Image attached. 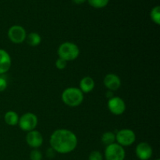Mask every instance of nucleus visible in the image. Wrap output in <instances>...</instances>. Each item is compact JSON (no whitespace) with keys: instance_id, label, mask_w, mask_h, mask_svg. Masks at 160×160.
Instances as JSON below:
<instances>
[{"instance_id":"nucleus-2","label":"nucleus","mask_w":160,"mask_h":160,"mask_svg":"<svg viewBox=\"0 0 160 160\" xmlns=\"http://www.w3.org/2000/svg\"><path fill=\"white\" fill-rule=\"evenodd\" d=\"M62 100L64 104L70 107H77L82 103L84 93L78 88H67L62 92Z\"/></svg>"},{"instance_id":"nucleus-13","label":"nucleus","mask_w":160,"mask_h":160,"mask_svg":"<svg viewBox=\"0 0 160 160\" xmlns=\"http://www.w3.org/2000/svg\"><path fill=\"white\" fill-rule=\"evenodd\" d=\"M95 88V81L90 77H84L80 81V90L83 93H89Z\"/></svg>"},{"instance_id":"nucleus-10","label":"nucleus","mask_w":160,"mask_h":160,"mask_svg":"<svg viewBox=\"0 0 160 160\" xmlns=\"http://www.w3.org/2000/svg\"><path fill=\"white\" fill-rule=\"evenodd\" d=\"M27 144L33 148H38L43 144V137L39 131L33 130L28 132L26 136Z\"/></svg>"},{"instance_id":"nucleus-4","label":"nucleus","mask_w":160,"mask_h":160,"mask_svg":"<svg viewBox=\"0 0 160 160\" xmlns=\"http://www.w3.org/2000/svg\"><path fill=\"white\" fill-rule=\"evenodd\" d=\"M126 152L121 145L117 143L107 145L105 150L106 160H124Z\"/></svg>"},{"instance_id":"nucleus-24","label":"nucleus","mask_w":160,"mask_h":160,"mask_svg":"<svg viewBox=\"0 0 160 160\" xmlns=\"http://www.w3.org/2000/svg\"><path fill=\"white\" fill-rule=\"evenodd\" d=\"M72 1L74 3H76V4H82V3H84L86 0H72Z\"/></svg>"},{"instance_id":"nucleus-8","label":"nucleus","mask_w":160,"mask_h":160,"mask_svg":"<svg viewBox=\"0 0 160 160\" xmlns=\"http://www.w3.org/2000/svg\"><path fill=\"white\" fill-rule=\"evenodd\" d=\"M108 109L114 115H121L126 110V104L123 98L118 96H113L108 100Z\"/></svg>"},{"instance_id":"nucleus-9","label":"nucleus","mask_w":160,"mask_h":160,"mask_svg":"<svg viewBox=\"0 0 160 160\" xmlns=\"http://www.w3.org/2000/svg\"><path fill=\"white\" fill-rule=\"evenodd\" d=\"M135 153L140 160H148L152 156V148L147 142H141L136 147Z\"/></svg>"},{"instance_id":"nucleus-22","label":"nucleus","mask_w":160,"mask_h":160,"mask_svg":"<svg viewBox=\"0 0 160 160\" xmlns=\"http://www.w3.org/2000/svg\"><path fill=\"white\" fill-rule=\"evenodd\" d=\"M8 86V83L6 80L2 77H0V92H4Z\"/></svg>"},{"instance_id":"nucleus-20","label":"nucleus","mask_w":160,"mask_h":160,"mask_svg":"<svg viewBox=\"0 0 160 160\" xmlns=\"http://www.w3.org/2000/svg\"><path fill=\"white\" fill-rule=\"evenodd\" d=\"M88 160H103V156L100 152L93 151L89 155Z\"/></svg>"},{"instance_id":"nucleus-23","label":"nucleus","mask_w":160,"mask_h":160,"mask_svg":"<svg viewBox=\"0 0 160 160\" xmlns=\"http://www.w3.org/2000/svg\"><path fill=\"white\" fill-rule=\"evenodd\" d=\"M106 97L108 98V99L112 98V97H113V93H112V92H111V91H108V92H106Z\"/></svg>"},{"instance_id":"nucleus-21","label":"nucleus","mask_w":160,"mask_h":160,"mask_svg":"<svg viewBox=\"0 0 160 160\" xmlns=\"http://www.w3.org/2000/svg\"><path fill=\"white\" fill-rule=\"evenodd\" d=\"M67 61L61 59V58H59L56 62V67H57V69H59V70H64V69L67 67Z\"/></svg>"},{"instance_id":"nucleus-3","label":"nucleus","mask_w":160,"mask_h":160,"mask_svg":"<svg viewBox=\"0 0 160 160\" xmlns=\"http://www.w3.org/2000/svg\"><path fill=\"white\" fill-rule=\"evenodd\" d=\"M59 58L64 59L67 62L76 59L80 55L79 47L73 42H66L61 44L58 48Z\"/></svg>"},{"instance_id":"nucleus-1","label":"nucleus","mask_w":160,"mask_h":160,"mask_svg":"<svg viewBox=\"0 0 160 160\" xmlns=\"http://www.w3.org/2000/svg\"><path fill=\"white\" fill-rule=\"evenodd\" d=\"M78 138L73 131L67 129L56 130L50 137V145L56 152L67 154L78 146Z\"/></svg>"},{"instance_id":"nucleus-14","label":"nucleus","mask_w":160,"mask_h":160,"mask_svg":"<svg viewBox=\"0 0 160 160\" xmlns=\"http://www.w3.org/2000/svg\"><path fill=\"white\" fill-rule=\"evenodd\" d=\"M19 118L20 117H19L18 114L12 110L8 111L4 115L5 122L9 126H16L17 124H18Z\"/></svg>"},{"instance_id":"nucleus-12","label":"nucleus","mask_w":160,"mask_h":160,"mask_svg":"<svg viewBox=\"0 0 160 160\" xmlns=\"http://www.w3.org/2000/svg\"><path fill=\"white\" fill-rule=\"evenodd\" d=\"M12 64L10 56L6 50L0 48V74L9 71Z\"/></svg>"},{"instance_id":"nucleus-25","label":"nucleus","mask_w":160,"mask_h":160,"mask_svg":"<svg viewBox=\"0 0 160 160\" xmlns=\"http://www.w3.org/2000/svg\"><path fill=\"white\" fill-rule=\"evenodd\" d=\"M156 160H160V159H156Z\"/></svg>"},{"instance_id":"nucleus-6","label":"nucleus","mask_w":160,"mask_h":160,"mask_svg":"<svg viewBox=\"0 0 160 160\" xmlns=\"http://www.w3.org/2000/svg\"><path fill=\"white\" fill-rule=\"evenodd\" d=\"M136 140V134L131 129L120 130L116 134V141L117 144L122 147L130 146L134 143Z\"/></svg>"},{"instance_id":"nucleus-16","label":"nucleus","mask_w":160,"mask_h":160,"mask_svg":"<svg viewBox=\"0 0 160 160\" xmlns=\"http://www.w3.org/2000/svg\"><path fill=\"white\" fill-rule=\"evenodd\" d=\"M116 142V134L111 131H107L105 132L102 136V142L104 145H111V144L115 143Z\"/></svg>"},{"instance_id":"nucleus-17","label":"nucleus","mask_w":160,"mask_h":160,"mask_svg":"<svg viewBox=\"0 0 160 160\" xmlns=\"http://www.w3.org/2000/svg\"><path fill=\"white\" fill-rule=\"evenodd\" d=\"M150 17L152 21L156 23L157 25H159L160 23V7L159 6H155L152 8L151 12H150Z\"/></svg>"},{"instance_id":"nucleus-5","label":"nucleus","mask_w":160,"mask_h":160,"mask_svg":"<svg viewBox=\"0 0 160 160\" xmlns=\"http://www.w3.org/2000/svg\"><path fill=\"white\" fill-rule=\"evenodd\" d=\"M38 117L32 112H27L19 118L18 125L20 129L23 131H33L38 125Z\"/></svg>"},{"instance_id":"nucleus-18","label":"nucleus","mask_w":160,"mask_h":160,"mask_svg":"<svg viewBox=\"0 0 160 160\" xmlns=\"http://www.w3.org/2000/svg\"><path fill=\"white\" fill-rule=\"evenodd\" d=\"M89 4L95 8H103L108 4L109 0H88Z\"/></svg>"},{"instance_id":"nucleus-7","label":"nucleus","mask_w":160,"mask_h":160,"mask_svg":"<svg viewBox=\"0 0 160 160\" xmlns=\"http://www.w3.org/2000/svg\"><path fill=\"white\" fill-rule=\"evenodd\" d=\"M8 38L14 44H21L26 40L27 33L24 28L20 25H13L8 30Z\"/></svg>"},{"instance_id":"nucleus-15","label":"nucleus","mask_w":160,"mask_h":160,"mask_svg":"<svg viewBox=\"0 0 160 160\" xmlns=\"http://www.w3.org/2000/svg\"><path fill=\"white\" fill-rule=\"evenodd\" d=\"M26 40L28 45L31 46H38V45H40L41 42H42V37L38 33L31 32L28 35H27Z\"/></svg>"},{"instance_id":"nucleus-19","label":"nucleus","mask_w":160,"mask_h":160,"mask_svg":"<svg viewBox=\"0 0 160 160\" xmlns=\"http://www.w3.org/2000/svg\"><path fill=\"white\" fill-rule=\"evenodd\" d=\"M30 159L31 160H42V154L39 150L37 148H34L31 152L30 154Z\"/></svg>"},{"instance_id":"nucleus-11","label":"nucleus","mask_w":160,"mask_h":160,"mask_svg":"<svg viewBox=\"0 0 160 160\" xmlns=\"http://www.w3.org/2000/svg\"><path fill=\"white\" fill-rule=\"evenodd\" d=\"M104 85L108 88V90L111 92L118 90L121 86V80L115 73H109L106 74L104 78Z\"/></svg>"}]
</instances>
